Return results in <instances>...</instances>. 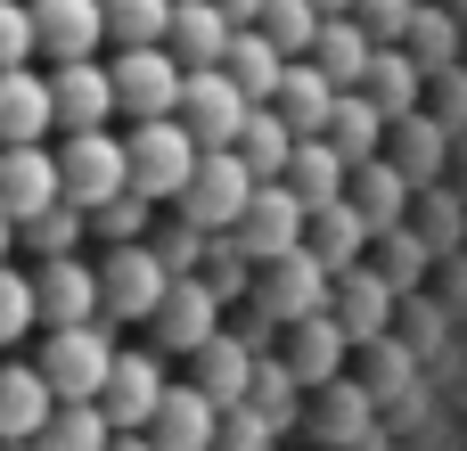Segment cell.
<instances>
[{
	"label": "cell",
	"mask_w": 467,
	"mask_h": 451,
	"mask_svg": "<svg viewBox=\"0 0 467 451\" xmlns=\"http://www.w3.org/2000/svg\"><path fill=\"white\" fill-rule=\"evenodd\" d=\"M328 271H320V255L312 246H296V255H279V263H254V304L287 329V320H312V312H328Z\"/></svg>",
	"instance_id": "8"
},
{
	"label": "cell",
	"mask_w": 467,
	"mask_h": 451,
	"mask_svg": "<svg viewBox=\"0 0 467 451\" xmlns=\"http://www.w3.org/2000/svg\"><path fill=\"white\" fill-rule=\"evenodd\" d=\"M41 205H57V148H49V140L0 148V214L25 222V214H41Z\"/></svg>",
	"instance_id": "22"
},
{
	"label": "cell",
	"mask_w": 467,
	"mask_h": 451,
	"mask_svg": "<svg viewBox=\"0 0 467 451\" xmlns=\"http://www.w3.org/2000/svg\"><path fill=\"white\" fill-rule=\"evenodd\" d=\"M402 49H410L419 74H443V66H460V58H467V25L443 8V0H419L410 25H402Z\"/></svg>",
	"instance_id": "28"
},
{
	"label": "cell",
	"mask_w": 467,
	"mask_h": 451,
	"mask_svg": "<svg viewBox=\"0 0 467 451\" xmlns=\"http://www.w3.org/2000/svg\"><path fill=\"white\" fill-rule=\"evenodd\" d=\"M369 49H378V41H369V33L353 25V16H320V41H312V66H320V74H328L337 90H353V82L369 74Z\"/></svg>",
	"instance_id": "34"
},
{
	"label": "cell",
	"mask_w": 467,
	"mask_h": 451,
	"mask_svg": "<svg viewBox=\"0 0 467 451\" xmlns=\"http://www.w3.org/2000/svg\"><path fill=\"white\" fill-rule=\"evenodd\" d=\"M123 164H131V189H140V197L172 205V197L189 189V173H197V140H189V123H181V115L123 123Z\"/></svg>",
	"instance_id": "3"
},
{
	"label": "cell",
	"mask_w": 467,
	"mask_h": 451,
	"mask_svg": "<svg viewBox=\"0 0 467 451\" xmlns=\"http://www.w3.org/2000/svg\"><path fill=\"white\" fill-rule=\"evenodd\" d=\"M386 156H394V173L410 181V189H443L451 181V156H460V140L419 107V115H394L386 123Z\"/></svg>",
	"instance_id": "17"
},
{
	"label": "cell",
	"mask_w": 467,
	"mask_h": 451,
	"mask_svg": "<svg viewBox=\"0 0 467 451\" xmlns=\"http://www.w3.org/2000/svg\"><path fill=\"white\" fill-rule=\"evenodd\" d=\"M222 74H230V82H238V90H246V99L263 107V99L279 90L287 58H279V49H271V41L254 33V25H238V33H230V49H222Z\"/></svg>",
	"instance_id": "35"
},
{
	"label": "cell",
	"mask_w": 467,
	"mask_h": 451,
	"mask_svg": "<svg viewBox=\"0 0 467 451\" xmlns=\"http://www.w3.org/2000/svg\"><path fill=\"white\" fill-rule=\"evenodd\" d=\"M156 214H164L156 197L115 189V197H107V205H90L82 222H90V238H99V246H131V238H148V230H156Z\"/></svg>",
	"instance_id": "37"
},
{
	"label": "cell",
	"mask_w": 467,
	"mask_h": 451,
	"mask_svg": "<svg viewBox=\"0 0 467 451\" xmlns=\"http://www.w3.org/2000/svg\"><path fill=\"white\" fill-rule=\"evenodd\" d=\"M410 197H419V189L394 173V156H361V164L345 173V205L369 222V238H378V230H394V222H410Z\"/></svg>",
	"instance_id": "21"
},
{
	"label": "cell",
	"mask_w": 467,
	"mask_h": 451,
	"mask_svg": "<svg viewBox=\"0 0 467 451\" xmlns=\"http://www.w3.org/2000/svg\"><path fill=\"white\" fill-rule=\"evenodd\" d=\"M369 411H378L369 386H345V378H337V386H320L312 435H320V444H361V435H369Z\"/></svg>",
	"instance_id": "39"
},
{
	"label": "cell",
	"mask_w": 467,
	"mask_h": 451,
	"mask_svg": "<svg viewBox=\"0 0 467 451\" xmlns=\"http://www.w3.org/2000/svg\"><path fill=\"white\" fill-rule=\"evenodd\" d=\"M213 451H279V435L238 403V411H222V435H213Z\"/></svg>",
	"instance_id": "46"
},
{
	"label": "cell",
	"mask_w": 467,
	"mask_h": 451,
	"mask_svg": "<svg viewBox=\"0 0 467 451\" xmlns=\"http://www.w3.org/2000/svg\"><path fill=\"white\" fill-rule=\"evenodd\" d=\"M345 173H353V164H345L328 140H296V156H287L279 181H287V189L304 197V214H312V205H337V197H345Z\"/></svg>",
	"instance_id": "31"
},
{
	"label": "cell",
	"mask_w": 467,
	"mask_h": 451,
	"mask_svg": "<svg viewBox=\"0 0 467 451\" xmlns=\"http://www.w3.org/2000/svg\"><path fill=\"white\" fill-rule=\"evenodd\" d=\"M41 74H49V115H57V131H99V123H115L107 58H66V66H41Z\"/></svg>",
	"instance_id": "13"
},
{
	"label": "cell",
	"mask_w": 467,
	"mask_h": 451,
	"mask_svg": "<svg viewBox=\"0 0 467 451\" xmlns=\"http://www.w3.org/2000/svg\"><path fill=\"white\" fill-rule=\"evenodd\" d=\"M353 90H369V107L394 123V115H419V99H427V74L410 66V49H402V41H378V49H369V74H361Z\"/></svg>",
	"instance_id": "24"
},
{
	"label": "cell",
	"mask_w": 467,
	"mask_h": 451,
	"mask_svg": "<svg viewBox=\"0 0 467 451\" xmlns=\"http://www.w3.org/2000/svg\"><path fill=\"white\" fill-rule=\"evenodd\" d=\"M82 246H90V222H82V205H66V197L16 222V255H33V263H49V255H82Z\"/></svg>",
	"instance_id": "32"
},
{
	"label": "cell",
	"mask_w": 467,
	"mask_h": 451,
	"mask_svg": "<svg viewBox=\"0 0 467 451\" xmlns=\"http://www.w3.org/2000/svg\"><path fill=\"white\" fill-rule=\"evenodd\" d=\"M33 320H41V329L99 320V263H82V255H49V263H33Z\"/></svg>",
	"instance_id": "15"
},
{
	"label": "cell",
	"mask_w": 467,
	"mask_h": 451,
	"mask_svg": "<svg viewBox=\"0 0 467 451\" xmlns=\"http://www.w3.org/2000/svg\"><path fill=\"white\" fill-rule=\"evenodd\" d=\"M164 263L148 255V238L131 246H99V320L107 329H148V312L164 304Z\"/></svg>",
	"instance_id": "4"
},
{
	"label": "cell",
	"mask_w": 467,
	"mask_h": 451,
	"mask_svg": "<svg viewBox=\"0 0 467 451\" xmlns=\"http://www.w3.org/2000/svg\"><path fill=\"white\" fill-rule=\"evenodd\" d=\"M107 435H115V427H107L99 403H57L49 427L33 435V451H107Z\"/></svg>",
	"instance_id": "42"
},
{
	"label": "cell",
	"mask_w": 467,
	"mask_h": 451,
	"mask_svg": "<svg viewBox=\"0 0 467 451\" xmlns=\"http://www.w3.org/2000/svg\"><path fill=\"white\" fill-rule=\"evenodd\" d=\"M99 16H107V49H148L164 41L172 0H99Z\"/></svg>",
	"instance_id": "41"
},
{
	"label": "cell",
	"mask_w": 467,
	"mask_h": 451,
	"mask_svg": "<svg viewBox=\"0 0 467 451\" xmlns=\"http://www.w3.org/2000/svg\"><path fill=\"white\" fill-rule=\"evenodd\" d=\"M246 197H254L246 156H238V148H197V173H189V189L172 197V214H189L197 230H238Z\"/></svg>",
	"instance_id": "6"
},
{
	"label": "cell",
	"mask_w": 467,
	"mask_h": 451,
	"mask_svg": "<svg viewBox=\"0 0 467 451\" xmlns=\"http://www.w3.org/2000/svg\"><path fill=\"white\" fill-rule=\"evenodd\" d=\"M49 411H57L49 378L33 362H0V444H33L49 427Z\"/></svg>",
	"instance_id": "23"
},
{
	"label": "cell",
	"mask_w": 467,
	"mask_h": 451,
	"mask_svg": "<svg viewBox=\"0 0 467 451\" xmlns=\"http://www.w3.org/2000/svg\"><path fill=\"white\" fill-rule=\"evenodd\" d=\"M41 345H33V370L49 378V394L57 403H99V386H107V370H115V337L123 329H107V320H74V329H33Z\"/></svg>",
	"instance_id": "1"
},
{
	"label": "cell",
	"mask_w": 467,
	"mask_h": 451,
	"mask_svg": "<svg viewBox=\"0 0 467 451\" xmlns=\"http://www.w3.org/2000/svg\"><path fill=\"white\" fill-rule=\"evenodd\" d=\"M345 164H361V156H386V115L369 107V90H337V107H328V131H320Z\"/></svg>",
	"instance_id": "29"
},
{
	"label": "cell",
	"mask_w": 467,
	"mask_h": 451,
	"mask_svg": "<svg viewBox=\"0 0 467 451\" xmlns=\"http://www.w3.org/2000/svg\"><path fill=\"white\" fill-rule=\"evenodd\" d=\"M107 82H115V115L123 123H156V115H181L189 66L164 41H148V49H107Z\"/></svg>",
	"instance_id": "2"
},
{
	"label": "cell",
	"mask_w": 467,
	"mask_h": 451,
	"mask_svg": "<svg viewBox=\"0 0 467 451\" xmlns=\"http://www.w3.org/2000/svg\"><path fill=\"white\" fill-rule=\"evenodd\" d=\"M271 107L287 115V131H296V140H320V131H328V107H337V82H328L312 58H287V74H279Z\"/></svg>",
	"instance_id": "25"
},
{
	"label": "cell",
	"mask_w": 467,
	"mask_h": 451,
	"mask_svg": "<svg viewBox=\"0 0 467 451\" xmlns=\"http://www.w3.org/2000/svg\"><path fill=\"white\" fill-rule=\"evenodd\" d=\"M254 362H263V353L222 320V329L189 353V386H197V394H213L222 411H238V403H246V386H254Z\"/></svg>",
	"instance_id": "19"
},
{
	"label": "cell",
	"mask_w": 467,
	"mask_h": 451,
	"mask_svg": "<svg viewBox=\"0 0 467 451\" xmlns=\"http://www.w3.org/2000/svg\"><path fill=\"white\" fill-rule=\"evenodd\" d=\"M164 386H172V378H164V353H156V345H123V353H115V370H107V386H99L107 427H115V435H123V427L140 435V427L156 419Z\"/></svg>",
	"instance_id": "7"
},
{
	"label": "cell",
	"mask_w": 467,
	"mask_h": 451,
	"mask_svg": "<svg viewBox=\"0 0 467 451\" xmlns=\"http://www.w3.org/2000/svg\"><path fill=\"white\" fill-rule=\"evenodd\" d=\"M312 8H320V16H345V8H353V0H312Z\"/></svg>",
	"instance_id": "51"
},
{
	"label": "cell",
	"mask_w": 467,
	"mask_h": 451,
	"mask_svg": "<svg viewBox=\"0 0 467 451\" xmlns=\"http://www.w3.org/2000/svg\"><path fill=\"white\" fill-rule=\"evenodd\" d=\"M0 66H33V8L0 0Z\"/></svg>",
	"instance_id": "47"
},
{
	"label": "cell",
	"mask_w": 467,
	"mask_h": 451,
	"mask_svg": "<svg viewBox=\"0 0 467 451\" xmlns=\"http://www.w3.org/2000/svg\"><path fill=\"white\" fill-rule=\"evenodd\" d=\"M222 320H230V304H222L205 279H172V288H164V304L148 312V345H156V353H181V362H189V353H197V345H205Z\"/></svg>",
	"instance_id": "10"
},
{
	"label": "cell",
	"mask_w": 467,
	"mask_h": 451,
	"mask_svg": "<svg viewBox=\"0 0 467 451\" xmlns=\"http://www.w3.org/2000/svg\"><path fill=\"white\" fill-rule=\"evenodd\" d=\"M304 246H312L320 271L337 279V271H353V263L369 255V222H361L345 197H337V205H312V214H304Z\"/></svg>",
	"instance_id": "27"
},
{
	"label": "cell",
	"mask_w": 467,
	"mask_h": 451,
	"mask_svg": "<svg viewBox=\"0 0 467 451\" xmlns=\"http://www.w3.org/2000/svg\"><path fill=\"white\" fill-rule=\"evenodd\" d=\"M41 320H33V271L0 263V345H25Z\"/></svg>",
	"instance_id": "43"
},
{
	"label": "cell",
	"mask_w": 467,
	"mask_h": 451,
	"mask_svg": "<svg viewBox=\"0 0 467 451\" xmlns=\"http://www.w3.org/2000/svg\"><path fill=\"white\" fill-rule=\"evenodd\" d=\"M369 263L386 271V288H394V296H419V288H427V271H435V255H427V238H419L410 222L378 230V238H369Z\"/></svg>",
	"instance_id": "36"
},
{
	"label": "cell",
	"mask_w": 467,
	"mask_h": 451,
	"mask_svg": "<svg viewBox=\"0 0 467 451\" xmlns=\"http://www.w3.org/2000/svg\"><path fill=\"white\" fill-rule=\"evenodd\" d=\"M246 107H254V99H246L222 66H197V74L181 82V123H189V140H197V148H230V140H238V123H246Z\"/></svg>",
	"instance_id": "14"
},
{
	"label": "cell",
	"mask_w": 467,
	"mask_h": 451,
	"mask_svg": "<svg viewBox=\"0 0 467 451\" xmlns=\"http://www.w3.org/2000/svg\"><path fill=\"white\" fill-rule=\"evenodd\" d=\"M254 263H279V255H296L304 246V197L287 189V181H254V197H246V214H238V230H230Z\"/></svg>",
	"instance_id": "11"
},
{
	"label": "cell",
	"mask_w": 467,
	"mask_h": 451,
	"mask_svg": "<svg viewBox=\"0 0 467 451\" xmlns=\"http://www.w3.org/2000/svg\"><path fill=\"white\" fill-rule=\"evenodd\" d=\"M410 8H419V0H353L345 16H353V25L369 33V41H402V25H410Z\"/></svg>",
	"instance_id": "45"
},
{
	"label": "cell",
	"mask_w": 467,
	"mask_h": 451,
	"mask_svg": "<svg viewBox=\"0 0 467 451\" xmlns=\"http://www.w3.org/2000/svg\"><path fill=\"white\" fill-rule=\"evenodd\" d=\"M246 411L271 427V435H287V427H304V386H296V370L279 362V353H263L254 362V386H246Z\"/></svg>",
	"instance_id": "33"
},
{
	"label": "cell",
	"mask_w": 467,
	"mask_h": 451,
	"mask_svg": "<svg viewBox=\"0 0 467 451\" xmlns=\"http://www.w3.org/2000/svg\"><path fill=\"white\" fill-rule=\"evenodd\" d=\"M205 238H213V230H197L189 214H172V205H164V214H156V230H148V255L164 263V279H197Z\"/></svg>",
	"instance_id": "38"
},
{
	"label": "cell",
	"mask_w": 467,
	"mask_h": 451,
	"mask_svg": "<svg viewBox=\"0 0 467 451\" xmlns=\"http://www.w3.org/2000/svg\"><path fill=\"white\" fill-rule=\"evenodd\" d=\"M328 312H337V329L353 337V353L361 345H378V337H394V312H402V296L386 288V271L361 255L353 271H337V288H328Z\"/></svg>",
	"instance_id": "9"
},
{
	"label": "cell",
	"mask_w": 467,
	"mask_h": 451,
	"mask_svg": "<svg viewBox=\"0 0 467 451\" xmlns=\"http://www.w3.org/2000/svg\"><path fill=\"white\" fill-rule=\"evenodd\" d=\"M115 189H131V164H123V131H66V148H57V197L66 205H107Z\"/></svg>",
	"instance_id": "5"
},
{
	"label": "cell",
	"mask_w": 467,
	"mask_h": 451,
	"mask_svg": "<svg viewBox=\"0 0 467 451\" xmlns=\"http://www.w3.org/2000/svg\"><path fill=\"white\" fill-rule=\"evenodd\" d=\"M33 8V58L66 66V58H99L107 49V16L99 0H25Z\"/></svg>",
	"instance_id": "16"
},
{
	"label": "cell",
	"mask_w": 467,
	"mask_h": 451,
	"mask_svg": "<svg viewBox=\"0 0 467 451\" xmlns=\"http://www.w3.org/2000/svg\"><path fill=\"white\" fill-rule=\"evenodd\" d=\"M271 353L296 370V386H304V394H320V386H337V378H345V362H353V337L337 329V312H312V320H287Z\"/></svg>",
	"instance_id": "12"
},
{
	"label": "cell",
	"mask_w": 467,
	"mask_h": 451,
	"mask_svg": "<svg viewBox=\"0 0 467 451\" xmlns=\"http://www.w3.org/2000/svg\"><path fill=\"white\" fill-rule=\"evenodd\" d=\"M0 263H16V222L0 214Z\"/></svg>",
	"instance_id": "50"
},
{
	"label": "cell",
	"mask_w": 467,
	"mask_h": 451,
	"mask_svg": "<svg viewBox=\"0 0 467 451\" xmlns=\"http://www.w3.org/2000/svg\"><path fill=\"white\" fill-rule=\"evenodd\" d=\"M230 16L213 8V0H172V25H164V49L197 74V66H222V49H230Z\"/></svg>",
	"instance_id": "26"
},
{
	"label": "cell",
	"mask_w": 467,
	"mask_h": 451,
	"mask_svg": "<svg viewBox=\"0 0 467 451\" xmlns=\"http://www.w3.org/2000/svg\"><path fill=\"white\" fill-rule=\"evenodd\" d=\"M57 115H49V74L41 66H0V148H33L49 140Z\"/></svg>",
	"instance_id": "20"
},
{
	"label": "cell",
	"mask_w": 467,
	"mask_h": 451,
	"mask_svg": "<svg viewBox=\"0 0 467 451\" xmlns=\"http://www.w3.org/2000/svg\"><path fill=\"white\" fill-rule=\"evenodd\" d=\"M451 140H467V66H443V74H427V99H419Z\"/></svg>",
	"instance_id": "44"
},
{
	"label": "cell",
	"mask_w": 467,
	"mask_h": 451,
	"mask_svg": "<svg viewBox=\"0 0 467 451\" xmlns=\"http://www.w3.org/2000/svg\"><path fill=\"white\" fill-rule=\"evenodd\" d=\"M238 156H246V173L254 181H279L287 173V156H296V131H287V115L263 99V107H246V123H238V140H230Z\"/></svg>",
	"instance_id": "30"
},
{
	"label": "cell",
	"mask_w": 467,
	"mask_h": 451,
	"mask_svg": "<svg viewBox=\"0 0 467 451\" xmlns=\"http://www.w3.org/2000/svg\"><path fill=\"white\" fill-rule=\"evenodd\" d=\"M213 8H222L230 25H254V16H263V0H213Z\"/></svg>",
	"instance_id": "48"
},
{
	"label": "cell",
	"mask_w": 467,
	"mask_h": 451,
	"mask_svg": "<svg viewBox=\"0 0 467 451\" xmlns=\"http://www.w3.org/2000/svg\"><path fill=\"white\" fill-rule=\"evenodd\" d=\"M107 451H156V444H148V435H131V427H123V435H107Z\"/></svg>",
	"instance_id": "49"
},
{
	"label": "cell",
	"mask_w": 467,
	"mask_h": 451,
	"mask_svg": "<svg viewBox=\"0 0 467 451\" xmlns=\"http://www.w3.org/2000/svg\"><path fill=\"white\" fill-rule=\"evenodd\" d=\"M0 451H33V444H0Z\"/></svg>",
	"instance_id": "52"
},
{
	"label": "cell",
	"mask_w": 467,
	"mask_h": 451,
	"mask_svg": "<svg viewBox=\"0 0 467 451\" xmlns=\"http://www.w3.org/2000/svg\"><path fill=\"white\" fill-rule=\"evenodd\" d=\"M140 435H148L156 451H213V435H222V403L197 394L189 378H172L164 403H156V419H148Z\"/></svg>",
	"instance_id": "18"
},
{
	"label": "cell",
	"mask_w": 467,
	"mask_h": 451,
	"mask_svg": "<svg viewBox=\"0 0 467 451\" xmlns=\"http://www.w3.org/2000/svg\"><path fill=\"white\" fill-rule=\"evenodd\" d=\"M254 33H263L279 58H312V41H320V8H312V0H263Z\"/></svg>",
	"instance_id": "40"
}]
</instances>
